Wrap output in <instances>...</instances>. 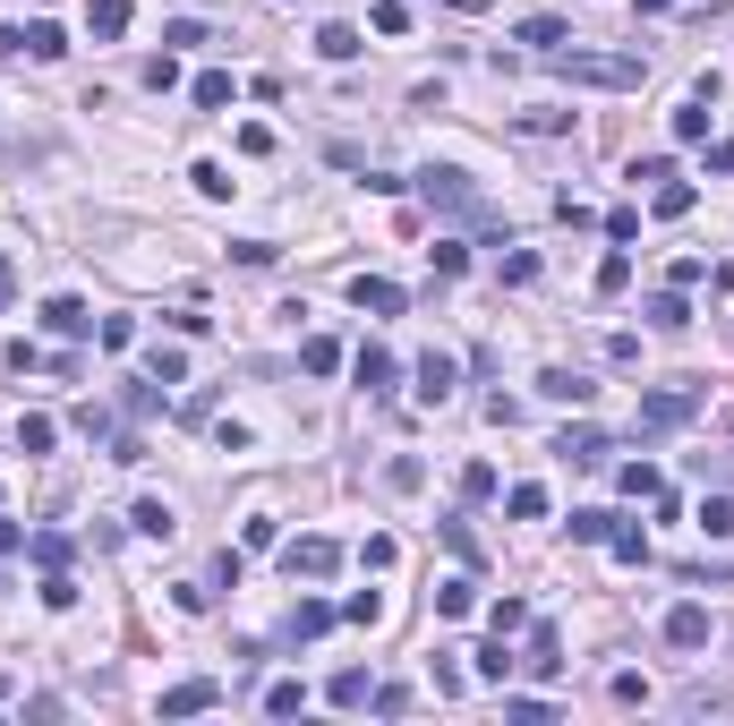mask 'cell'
<instances>
[{"label": "cell", "instance_id": "47", "mask_svg": "<svg viewBox=\"0 0 734 726\" xmlns=\"http://www.w3.org/2000/svg\"><path fill=\"white\" fill-rule=\"evenodd\" d=\"M77 428L95 436V445H111V436H120V428H111V410H103V402H77Z\"/></svg>", "mask_w": 734, "mask_h": 726}, {"label": "cell", "instance_id": "26", "mask_svg": "<svg viewBox=\"0 0 734 726\" xmlns=\"http://www.w3.org/2000/svg\"><path fill=\"white\" fill-rule=\"evenodd\" d=\"M445 547H453V556H461V564H470V573H479V564H487V547H479V530L461 522V513H445Z\"/></svg>", "mask_w": 734, "mask_h": 726}, {"label": "cell", "instance_id": "35", "mask_svg": "<svg viewBox=\"0 0 734 726\" xmlns=\"http://www.w3.org/2000/svg\"><path fill=\"white\" fill-rule=\"evenodd\" d=\"M615 488H624V495H667V479H658L649 462H624V470H615Z\"/></svg>", "mask_w": 734, "mask_h": 726}, {"label": "cell", "instance_id": "25", "mask_svg": "<svg viewBox=\"0 0 734 726\" xmlns=\"http://www.w3.org/2000/svg\"><path fill=\"white\" fill-rule=\"evenodd\" d=\"M674 137H683V146H701V137H709V95H683V103H674Z\"/></svg>", "mask_w": 734, "mask_h": 726}, {"label": "cell", "instance_id": "36", "mask_svg": "<svg viewBox=\"0 0 734 726\" xmlns=\"http://www.w3.org/2000/svg\"><path fill=\"white\" fill-rule=\"evenodd\" d=\"M701 538H734V495H709L701 504Z\"/></svg>", "mask_w": 734, "mask_h": 726}, {"label": "cell", "instance_id": "31", "mask_svg": "<svg viewBox=\"0 0 734 726\" xmlns=\"http://www.w3.org/2000/svg\"><path fill=\"white\" fill-rule=\"evenodd\" d=\"M607 547H615V564H649V530L615 522V530H607Z\"/></svg>", "mask_w": 734, "mask_h": 726}, {"label": "cell", "instance_id": "52", "mask_svg": "<svg viewBox=\"0 0 734 726\" xmlns=\"http://www.w3.org/2000/svg\"><path fill=\"white\" fill-rule=\"evenodd\" d=\"M521 129H530V137H555V129H573V111H521Z\"/></svg>", "mask_w": 734, "mask_h": 726}, {"label": "cell", "instance_id": "42", "mask_svg": "<svg viewBox=\"0 0 734 726\" xmlns=\"http://www.w3.org/2000/svg\"><path fill=\"white\" fill-rule=\"evenodd\" d=\"M487 495H496V462H470L461 470V504H487Z\"/></svg>", "mask_w": 734, "mask_h": 726}, {"label": "cell", "instance_id": "3", "mask_svg": "<svg viewBox=\"0 0 734 726\" xmlns=\"http://www.w3.org/2000/svg\"><path fill=\"white\" fill-rule=\"evenodd\" d=\"M701 419V394L692 385H658V394L640 402V436H674V428H692Z\"/></svg>", "mask_w": 734, "mask_h": 726}, {"label": "cell", "instance_id": "46", "mask_svg": "<svg viewBox=\"0 0 734 726\" xmlns=\"http://www.w3.org/2000/svg\"><path fill=\"white\" fill-rule=\"evenodd\" d=\"M427 257H436V274H445V282H453V274H470V248H461V239H436Z\"/></svg>", "mask_w": 734, "mask_h": 726}, {"label": "cell", "instance_id": "22", "mask_svg": "<svg viewBox=\"0 0 734 726\" xmlns=\"http://www.w3.org/2000/svg\"><path fill=\"white\" fill-rule=\"evenodd\" d=\"M299 367H308V376H333V367H342V342H333V333H308V342H299Z\"/></svg>", "mask_w": 734, "mask_h": 726}, {"label": "cell", "instance_id": "5", "mask_svg": "<svg viewBox=\"0 0 734 726\" xmlns=\"http://www.w3.org/2000/svg\"><path fill=\"white\" fill-rule=\"evenodd\" d=\"M43 333H61V342H86V333H95V308H86V299H43Z\"/></svg>", "mask_w": 734, "mask_h": 726}, {"label": "cell", "instance_id": "57", "mask_svg": "<svg viewBox=\"0 0 734 726\" xmlns=\"http://www.w3.org/2000/svg\"><path fill=\"white\" fill-rule=\"evenodd\" d=\"M26 52V26H0V61H18Z\"/></svg>", "mask_w": 734, "mask_h": 726}, {"label": "cell", "instance_id": "58", "mask_svg": "<svg viewBox=\"0 0 734 726\" xmlns=\"http://www.w3.org/2000/svg\"><path fill=\"white\" fill-rule=\"evenodd\" d=\"M709 171H734V137H726V146H709Z\"/></svg>", "mask_w": 734, "mask_h": 726}, {"label": "cell", "instance_id": "54", "mask_svg": "<svg viewBox=\"0 0 734 726\" xmlns=\"http://www.w3.org/2000/svg\"><path fill=\"white\" fill-rule=\"evenodd\" d=\"M607 239H640V205H615V214H607Z\"/></svg>", "mask_w": 734, "mask_h": 726}, {"label": "cell", "instance_id": "45", "mask_svg": "<svg viewBox=\"0 0 734 726\" xmlns=\"http://www.w3.org/2000/svg\"><path fill=\"white\" fill-rule=\"evenodd\" d=\"M146 86H155V95H171V86H180V52H155V61H146Z\"/></svg>", "mask_w": 734, "mask_h": 726}, {"label": "cell", "instance_id": "6", "mask_svg": "<svg viewBox=\"0 0 734 726\" xmlns=\"http://www.w3.org/2000/svg\"><path fill=\"white\" fill-rule=\"evenodd\" d=\"M214 701H223V684H214V675H189V684L162 693V718H196V709H214Z\"/></svg>", "mask_w": 734, "mask_h": 726}, {"label": "cell", "instance_id": "21", "mask_svg": "<svg viewBox=\"0 0 734 726\" xmlns=\"http://www.w3.org/2000/svg\"><path fill=\"white\" fill-rule=\"evenodd\" d=\"M496 282H504V291H530V282H539V257H530V248H504V257H496Z\"/></svg>", "mask_w": 734, "mask_h": 726}, {"label": "cell", "instance_id": "1", "mask_svg": "<svg viewBox=\"0 0 734 726\" xmlns=\"http://www.w3.org/2000/svg\"><path fill=\"white\" fill-rule=\"evenodd\" d=\"M546 68H555L564 86H607V95H632L640 77H649L640 52H546Z\"/></svg>", "mask_w": 734, "mask_h": 726}, {"label": "cell", "instance_id": "9", "mask_svg": "<svg viewBox=\"0 0 734 726\" xmlns=\"http://www.w3.org/2000/svg\"><path fill=\"white\" fill-rule=\"evenodd\" d=\"M692 205H701V189H692V180H658V189H649V214H658V223H683V214H692Z\"/></svg>", "mask_w": 734, "mask_h": 726}, {"label": "cell", "instance_id": "39", "mask_svg": "<svg viewBox=\"0 0 734 726\" xmlns=\"http://www.w3.org/2000/svg\"><path fill=\"white\" fill-rule=\"evenodd\" d=\"M607 693H615V709H649V675H632V666H624Z\"/></svg>", "mask_w": 734, "mask_h": 726}, {"label": "cell", "instance_id": "53", "mask_svg": "<svg viewBox=\"0 0 734 726\" xmlns=\"http://www.w3.org/2000/svg\"><path fill=\"white\" fill-rule=\"evenodd\" d=\"M393 556H402L393 538H368V547H359V564H368V573H393Z\"/></svg>", "mask_w": 734, "mask_h": 726}, {"label": "cell", "instance_id": "30", "mask_svg": "<svg viewBox=\"0 0 734 726\" xmlns=\"http://www.w3.org/2000/svg\"><path fill=\"white\" fill-rule=\"evenodd\" d=\"M649 325H658V333H683V325H692L683 291H658V299H649Z\"/></svg>", "mask_w": 734, "mask_h": 726}, {"label": "cell", "instance_id": "40", "mask_svg": "<svg viewBox=\"0 0 734 726\" xmlns=\"http://www.w3.org/2000/svg\"><path fill=\"white\" fill-rule=\"evenodd\" d=\"M299 709H308V684H274L265 693V718H299Z\"/></svg>", "mask_w": 734, "mask_h": 726}, {"label": "cell", "instance_id": "44", "mask_svg": "<svg viewBox=\"0 0 734 726\" xmlns=\"http://www.w3.org/2000/svg\"><path fill=\"white\" fill-rule=\"evenodd\" d=\"M196 43H205V26H196V18H171V26H162V52H196Z\"/></svg>", "mask_w": 734, "mask_h": 726}, {"label": "cell", "instance_id": "17", "mask_svg": "<svg viewBox=\"0 0 734 726\" xmlns=\"http://www.w3.org/2000/svg\"><path fill=\"white\" fill-rule=\"evenodd\" d=\"M146 376H155V385H189V351H180V342H155V351H146Z\"/></svg>", "mask_w": 734, "mask_h": 726}, {"label": "cell", "instance_id": "33", "mask_svg": "<svg viewBox=\"0 0 734 726\" xmlns=\"http://www.w3.org/2000/svg\"><path fill=\"white\" fill-rule=\"evenodd\" d=\"M521 43H530V52H564V26H555V18H521Z\"/></svg>", "mask_w": 734, "mask_h": 726}, {"label": "cell", "instance_id": "59", "mask_svg": "<svg viewBox=\"0 0 734 726\" xmlns=\"http://www.w3.org/2000/svg\"><path fill=\"white\" fill-rule=\"evenodd\" d=\"M445 9H470V18H479V9H487V0H445Z\"/></svg>", "mask_w": 734, "mask_h": 726}, {"label": "cell", "instance_id": "38", "mask_svg": "<svg viewBox=\"0 0 734 726\" xmlns=\"http://www.w3.org/2000/svg\"><path fill=\"white\" fill-rule=\"evenodd\" d=\"M155 376H137V385H120V410H128V419H155Z\"/></svg>", "mask_w": 734, "mask_h": 726}, {"label": "cell", "instance_id": "43", "mask_svg": "<svg viewBox=\"0 0 734 726\" xmlns=\"http://www.w3.org/2000/svg\"><path fill=\"white\" fill-rule=\"evenodd\" d=\"M342 616H351V624H384V590H351V598H342Z\"/></svg>", "mask_w": 734, "mask_h": 726}, {"label": "cell", "instance_id": "7", "mask_svg": "<svg viewBox=\"0 0 734 726\" xmlns=\"http://www.w3.org/2000/svg\"><path fill=\"white\" fill-rule=\"evenodd\" d=\"M674 641V650H709V607H692V598H683V607H667V624H658Z\"/></svg>", "mask_w": 734, "mask_h": 726}, {"label": "cell", "instance_id": "4", "mask_svg": "<svg viewBox=\"0 0 734 726\" xmlns=\"http://www.w3.org/2000/svg\"><path fill=\"white\" fill-rule=\"evenodd\" d=\"M333 564H342L333 538H290V547H283V573H290V581H325Z\"/></svg>", "mask_w": 734, "mask_h": 726}, {"label": "cell", "instance_id": "24", "mask_svg": "<svg viewBox=\"0 0 734 726\" xmlns=\"http://www.w3.org/2000/svg\"><path fill=\"white\" fill-rule=\"evenodd\" d=\"M231 95H240V86H231V68H205V77L189 86V103H196V111H223Z\"/></svg>", "mask_w": 734, "mask_h": 726}, {"label": "cell", "instance_id": "50", "mask_svg": "<svg viewBox=\"0 0 734 726\" xmlns=\"http://www.w3.org/2000/svg\"><path fill=\"white\" fill-rule=\"evenodd\" d=\"M487 624H496V632H521V624H530V607H521V598H496V607H487Z\"/></svg>", "mask_w": 734, "mask_h": 726}, {"label": "cell", "instance_id": "32", "mask_svg": "<svg viewBox=\"0 0 734 726\" xmlns=\"http://www.w3.org/2000/svg\"><path fill=\"white\" fill-rule=\"evenodd\" d=\"M26 52H34V61H61V52H68V34L52 26V18H34V26H26Z\"/></svg>", "mask_w": 734, "mask_h": 726}, {"label": "cell", "instance_id": "60", "mask_svg": "<svg viewBox=\"0 0 734 726\" xmlns=\"http://www.w3.org/2000/svg\"><path fill=\"white\" fill-rule=\"evenodd\" d=\"M640 9H649V18H658V9H674V0H640Z\"/></svg>", "mask_w": 734, "mask_h": 726}, {"label": "cell", "instance_id": "61", "mask_svg": "<svg viewBox=\"0 0 734 726\" xmlns=\"http://www.w3.org/2000/svg\"><path fill=\"white\" fill-rule=\"evenodd\" d=\"M726 436H734V410H726Z\"/></svg>", "mask_w": 734, "mask_h": 726}, {"label": "cell", "instance_id": "48", "mask_svg": "<svg viewBox=\"0 0 734 726\" xmlns=\"http://www.w3.org/2000/svg\"><path fill=\"white\" fill-rule=\"evenodd\" d=\"M43 607H52V616H68V607H77V581H68V573H43Z\"/></svg>", "mask_w": 734, "mask_h": 726}, {"label": "cell", "instance_id": "14", "mask_svg": "<svg viewBox=\"0 0 734 726\" xmlns=\"http://www.w3.org/2000/svg\"><path fill=\"white\" fill-rule=\"evenodd\" d=\"M539 394H546V402H573V410H581V402L598 394V385H589L581 367H546V376H539Z\"/></svg>", "mask_w": 734, "mask_h": 726}, {"label": "cell", "instance_id": "8", "mask_svg": "<svg viewBox=\"0 0 734 726\" xmlns=\"http://www.w3.org/2000/svg\"><path fill=\"white\" fill-rule=\"evenodd\" d=\"M470 666H479V684H512V666H521L512 659V632H487L479 650H470Z\"/></svg>", "mask_w": 734, "mask_h": 726}, {"label": "cell", "instance_id": "11", "mask_svg": "<svg viewBox=\"0 0 734 726\" xmlns=\"http://www.w3.org/2000/svg\"><path fill=\"white\" fill-rule=\"evenodd\" d=\"M333 616H342V607H325V598H299V607H290V641H325V632H333Z\"/></svg>", "mask_w": 734, "mask_h": 726}, {"label": "cell", "instance_id": "13", "mask_svg": "<svg viewBox=\"0 0 734 726\" xmlns=\"http://www.w3.org/2000/svg\"><path fill=\"white\" fill-rule=\"evenodd\" d=\"M359 385H368V394H393V376H402V367H393V351H384V342H368V351H359Z\"/></svg>", "mask_w": 734, "mask_h": 726}, {"label": "cell", "instance_id": "23", "mask_svg": "<svg viewBox=\"0 0 734 726\" xmlns=\"http://www.w3.org/2000/svg\"><path fill=\"white\" fill-rule=\"evenodd\" d=\"M26 547H34V564H43V573H68V556H77V547H68V530H34Z\"/></svg>", "mask_w": 734, "mask_h": 726}, {"label": "cell", "instance_id": "29", "mask_svg": "<svg viewBox=\"0 0 734 726\" xmlns=\"http://www.w3.org/2000/svg\"><path fill=\"white\" fill-rule=\"evenodd\" d=\"M128 522L146 530V538H171V530H180V522H171V504H162V495H137V513H128Z\"/></svg>", "mask_w": 734, "mask_h": 726}, {"label": "cell", "instance_id": "34", "mask_svg": "<svg viewBox=\"0 0 734 726\" xmlns=\"http://www.w3.org/2000/svg\"><path fill=\"white\" fill-rule=\"evenodd\" d=\"M52 419H43V410H26V419H18V453H52Z\"/></svg>", "mask_w": 734, "mask_h": 726}, {"label": "cell", "instance_id": "49", "mask_svg": "<svg viewBox=\"0 0 734 726\" xmlns=\"http://www.w3.org/2000/svg\"><path fill=\"white\" fill-rule=\"evenodd\" d=\"M607 530H615V513H573V538H581V547H607Z\"/></svg>", "mask_w": 734, "mask_h": 726}, {"label": "cell", "instance_id": "12", "mask_svg": "<svg viewBox=\"0 0 734 726\" xmlns=\"http://www.w3.org/2000/svg\"><path fill=\"white\" fill-rule=\"evenodd\" d=\"M351 299L368 308V317H402V282H384V274H359Z\"/></svg>", "mask_w": 734, "mask_h": 726}, {"label": "cell", "instance_id": "18", "mask_svg": "<svg viewBox=\"0 0 734 726\" xmlns=\"http://www.w3.org/2000/svg\"><path fill=\"white\" fill-rule=\"evenodd\" d=\"M325 701H333V709H359V701H376V684H368V666H342V675L325 684Z\"/></svg>", "mask_w": 734, "mask_h": 726}, {"label": "cell", "instance_id": "37", "mask_svg": "<svg viewBox=\"0 0 734 726\" xmlns=\"http://www.w3.org/2000/svg\"><path fill=\"white\" fill-rule=\"evenodd\" d=\"M189 180H196V197H214V205H223V197H231V189H240V180H231V171H223V163H196V171H189Z\"/></svg>", "mask_w": 734, "mask_h": 726}, {"label": "cell", "instance_id": "51", "mask_svg": "<svg viewBox=\"0 0 734 726\" xmlns=\"http://www.w3.org/2000/svg\"><path fill=\"white\" fill-rule=\"evenodd\" d=\"M95 333H103V351H128V342H137V317H103Z\"/></svg>", "mask_w": 734, "mask_h": 726}, {"label": "cell", "instance_id": "27", "mask_svg": "<svg viewBox=\"0 0 734 726\" xmlns=\"http://www.w3.org/2000/svg\"><path fill=\"white\" fill-rule=\"evenodd\" d=\"M317 52H325V61H359L368 43H359V26H342V18H333V26L317 34Z\"/></svg>", "mask_w": 734, "mask_h": 726}, {"label": "cell", "instance_id": "20", "mask_svg": "<svg viewBox=\"0 0 734 726\" xmlns=\"http://www.w3.org/2000/svg\"><path fill=\"white\" fill-rule=\"evenodd\" d=\"M470 607H479V581H470V573L436 581V616H470Z\"/></svg>", "mask_w": 734, "mask_h": 726}, {"label": "cell", "instance_id": "10", "mask_svg": "<svg viewBox=\"0 0 734 726\" xmlns=\"http://www.w3.org/2000/svg\"><path fill=\"white\" fill-rule=\"evenodd\" d=\"M555 462L598 470V462H607V436H598V428H564V436H555Z\"/></svg>", "mask_w": 734, "mask_h": 726}, {"label": "cell", "instance_id": "41", "mask_svg": "<svg viewBox=\"0 0 734 726\" xmlns=\"http://www.w3.org/2000/svg\"><path fill=\"white\" fill-rule=\"evenodd\" d=\"M624 282H632V257H624V248H607V257H598V291H624Z\"/></svg>", "mask_w": 734, "mask_h": 726}, {"label": "cell", "instance_id": "16", "mask_svg": "<svg viewBox=\"0 0 734 726\" xmlns=\"http://www.w3.org/2000/svg\"><path fill=\"white\" fill-rule=\"evenodd\" d=\"M521 666H530V675H555V666H564V632L530 624V659H521Z\"/></svg>", "mask_w": 734, "mask_h": 726}, {"label": "cell", "instance_id": "19", "mask_svg": "<svg viewBox=\"0 0 734 726\" xmlns=\"http://www.w3.org/2000/svg\"><path fill=\"white\" fill-rule=\"evenodd\" d=\"M86 34H95V43H120L128 34V0H95V9H86Z\"/></svg>", "mask_w": 734, "mask_h": 726}, {"label": "cell", "instance_id": "2", "mask_svg": "<svg viewBox=\"0 0 734 726\" xmlns=\"http://www.w3.org/2000/svg\"><path fill=\"white\" fill-rule=\"evenodd\" d=\"M411 189H418L427 205H436V214H461V223H487V197L470 189V171H453V163H427V171L411 180Z\"/></svg>", "mask_w": 734, "mask_h": 726}, {"label": "cell", "instance_id": "56", "mask_svg": "<svg viewBox=\"0 0 734 726\" xmlns=\"http://www.w3.org/2000/svg\"><path fill=\"white\" fill-rule=\"evenodd\" d=\"M9 299H18V257L0 248V308H9Z\"/></svg>", "mask_w": 734, "mask_h": 726}, {"label": "cell", "instance_id": "28", "mask_svg": "<svg viewBox=\"0 0 734 726\" xmlns=\"http://www.w3.org/2000/svg\"><path fill=\"white\" fill-rule=\"evenodd\" d=\"M504 513H512V522H546V488H539V479H521V488L504 495Z\"/></svg>", "mask_w": 734, "mask_h": 726}, {"label": "cell", "instance_id": "55", "mask_svg": "<svg viewBox=\"0 0 734 726\" xmlns=\"http://www.w3.org/2000/svg\"><path fill=\"white\" fill-rule=\"evenodd\" d=\"M18 547H26V522H9V513H0V556H18Z\"/></svg>", "mask_w": 734, "mask_h": 726}, {"label": "cell", "instance_id": "15", "mask_svg": "<svg viewBox=\"0 0 734 726\" xmlns=\"http://www.w3.org/2000/svg\"><path fill=\"white\" fill-rule=\"evenodd\" d=\"M453 376H461V367H453L445 351H427V360H418V402H453Z\"/></svg>", "mask_w": 734, "mask_h": 726}]
</instances>
